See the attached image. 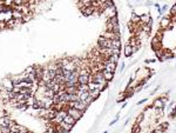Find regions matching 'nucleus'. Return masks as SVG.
Wrapping results in <instances>:
<instances>
[{"label": "nucleus", "instance_id": "7ed1b4c3", "mask_svg": "<svg viewBox=\"0 0 176 133\" xmlns=\"http://www.w3.org/2000/svg\"><path fill=\"white\" fill-rule=\"evenodd\" d=\"M69 107H74L76 110L81 111V112H86V110L88 108V105H86V102L85 101H81V100H76V101H72L68 104Z\"/></svg>", "mask_w": 176, "mask_h": 133}, {"label": "nucleus", "instance_id": "bb28decb", "mask_svg": "<svg viewBox=\"0 0 176 133\" xmlns=\"http://www.w3.org/2000/svg\"><path fill=\"white\" fill-rule=\"evenodd\" d=\"M24 73L26 74H31V73H35V66H28L27 68L24 71Z\"/></svg>", "mask_w": 176, "mask_h": 133}, {"label": "nucleus", "instance_id": "a211bd4d", "mask_svg": "<svg viewBox=\"0 0 176 133\" xmlns=\"http://www.w3.org/2000/svg\"><path fill=\"white\" fill-rule=\"evenodd\" d=\"M12 18L13 19H22L24 18V13L21 12V11H19V10H13L12 11Z\"/></svg>", "mask_w": 176, "mask_h": 133}, {"label": "nucleus", "instance_id": "a18cd8bd", "mask_svg": "<svg viewBox=\"0 0 176 133\" xmlns=\"http://www.w3.org/2000/svg\"><path fill=\"white\" fill-rule=\"evenodd\" d=\"M174 53H175V54H176V50H175V51H174Z\"/></svg>", "mask_w": 176, "mask_h": 133}, {"label": "nucleus", "instance_id": "72a5a7b5", "mask_svg": "<svg viewBox=\"0 0 176 133\" xmlns=\"http://www.w3.org/2000/svg\"><path fill=\"white\" fill-rule=\"evenodd\" d=\"M140 46H141V45H135V46H132V47H133V53L134 54L137 53V52L140 51Z\"/></svg>", "mask_w": 176, "mask_h": 133}, {"label": "nucleus", "instance_id": "ddd939ff", "mask_svg": "<svg viewBox=\"0 0 176 133\" xmlns=\"http://www.w3.org/2000/svg\"><path fill=\"white\" fill-rule=\"evenodd\" d=\"M90 81V75H79L78 82L80 85H88Z\"/></svg>", "mask_w": 176, "mask_h": 133}, {"label": "nucleus", "instance_id": "f03ea898", "mask_svg": "<svg viewBox=\"0 0 176 133\" xmlns=\"http://www.w3.org/2000/svg\"><path fill=\"white\" fill-rule=\"evenodd\" d=\"M14 88L11 78H4L3 81L0 82V91H7V92H12Z\"/></svg>", "mask_w": 176, "mask_h": 133}, {"label": "nucleus", "instance_id": "9d476101", "mask_svg": "<svg viewBox=\"0 0 176 133\" xmlns=\"http://www.w3.org/2000/svg\"><path fill=\"white\" fill-rule=\"evenodd\" d=\"M151 106H153V108H164L167 105L164 104L163 101H162V99L158 97V98H155V99H154Z\"/></svg>", "mask_w": 176, "mask_h": 133}, {"label": "nucleus", "instance_id": "6ab92c4d", "mask_svg": "<svg viewBox=\"0 0 176 133\" xmlns=\"http://www.w3.org/2000/svg\"><path fill=\"white\" fill-rule=\"evenodd\" d=\"M155 112V119H160L164 115V108H154Z\"/></svg>", "mask_w": 176, "mask_h": 133}, {"label": "nucleus", "instance_id": "f257e3e1", "mask_svg": "<svg viewBox=\"0 0 176 133\" xmlns=\"http://www.w3.org/2000/svg\"><path fill=\"white\" fill-rule=\"evenodd\" d=\"M90 81L96 82V84H101V85L109 84V82H107L105 80V77H103V73H102V72H93L92 74H90Z\"/></svg>", "mask_w": 176, "mask_h": 133}, {"label": "nucleus", "instance_id": "6e6552de", "mask_svg": "<svg viewBox=\"0 0 176 133\" xmlns=\"http://www.w3.org/2000/svg\"><path fill=\"white\" fill-rule=\"evenodd\" d=\"M170 24H171V21H170V19H169L168 16L161 17V20H160V28L161 30H163V31L166 32V28L168 27Z\"/></svg>", "mask_w": 176, "mask_h": 133}, {"label": "nucleus", "instance_id": "b1692460", "mask_svg": "<svg viewBox=\"0 0 176 133\" xmlns=\"http://www.w3.org/2000/svg\"><path fill=\"white\" fill-rule=\"evenodd\" d=\"M144 117H146V113H144V112L139 113V115L136 117L135 121H136L137 124H142V123H143V120H144Z\"/></svg>", "mask_w": 176, "mask_h": 133}, {"label": "nucleus", "instance_id": "39448f33", "mask_svg": "<svg viewBox=\"0 0 176 133\" xmlns=\"http://www.w3.org/2000/svg\"><path fill=\"white\" fill-rule=\"evenodd\" d=\"M67 113H68L69 115H72L76 121H79L82 118V115H83V112H81V111L76 110V108H74V107H68L67 108Z\"/></svg>", "mask_w": 176, "mask_h": 133}, {"label": "nucleus", "instance_id": "393cba45", "mask_svg": "<svg viewBox=\"0 0 176 133\" xmlns=\"http://www.w3.org/2000/svg\"><path fill=\"white\" fill-rule=\"evenodd\" d=\"M126 100H127V98H126V93H125V91L123 92H121L120 94H119V97H117V99H116V102L119 104V102H125Z\"/></svg>", "mask_w": 176, "mask_h": 133}, {"label": "nucleus", "instance_id": "412c9836", "mask_svg": "<svg viewBox=\"0 0 176 133\" xmlns=\"http://www.w3.org/2000/svg\"><path fill=\"white\" fill-rule=\"evenodd\" d=\"M140 18H141V24H148L149 21H150V19H151V17H150V14H147V13H144V14H142V16H140Z\"/></svg>", "mask_w": 176, "mask_h": 133}, {"label": "nucleus", "instance_id": "f704fd0d", "mask_svg": "<svg viewBox=\"0 0 176 133\" xmlns=\"http://www.w3.org/2000/svg\"><path fill=\"white\" fill-rule=\"evenodd\" d=\"M147 100H148V98H143V99H141L140 101H137V104H136V105H142V104L147 102Z\"/></svg>", "mask_w": 176, "mask_h": 133}, {"label": "nucleus", "instance_id": "a878e982", "mask_svg": "<svg viewBox=\"0 0 176 133\" xmlns=\"http://www.w3.org/2000/svg\"><path fill=\"white\" fill-rule=\"evenodd\" d=\"M108 60H109L110 62H114V64H117V62L120 61V55H110L109 58H108Z\"/></svg>", "mask_w": 176, "mask_h": 133}, {"label": "nucleus", "instance_id": "8fccbe9b", "mask_svg": "<svg viewBox=\"0 0 176 133\" xmlns=\"http://www.w3.org/2000/svg\"><path fill=\"white\" fill-rule=\"evenodd\" d=\"M79 1H81V0H79Z\"/></svg>", "mask_w": 176, "mask_h": 133}, {"label": "nucleus", "instance_id": "09e8293b", "mask_svg": "<svg viewBox=\"0 0 176 133\" xmlns=\"http://www.w3.org/2000/svg\"><path fill=\"white\" fill-rule=\"evenodd\" d=\"M175 132H176V128H175Z\"/></svg>", "mask_w": 176, "mask_h": 133}, {"label": "nucleus", "instance_id": "473e14b6", "mask_svg": "<svg viewBox=\"0 0 176 133\" xmlns=\"http://www.w3.org/2000/svg\"><path fill=\"white\" fill-rule=\"evenodd\" d=\"M78 88H79V91H88V85H80L79 84Z\"/></svg>", "mask_w": 176, "mask_h": 133}, {"label": "nucleus", "instance_id": "49530a36", "mask_svg": "<svg viewBox=\"0 0 176 133\" xmlns=\"http://www.w3.org/2000/svg\"><path fill=\"white\" fill-rule=\"evenodd\" d=\"M163 133H167V131H164V132H163Z\"/></svg>", "mask_w": 176, "mask_h": 133}, {"label": "nucleus", "instance_id": "c85d7f7f", "mask_svg": "<svg viewBox=\"0 0 176 133\" xmlns=\"http://www.w3.org/2000/svg\"><path fill=\"white\" fill-rule=\"evenodd\" d=\"M112 50V55H120L121 54V48H114V47H110Z\"/></svg>", "mask_w": 176, "mask_h": 133}, {"label": "nucleus", "instance_id": "7c9ffc66", "mask_svg": "<svg viewBox=\"0 0 176 133\" xmlns=\"http://www.w3.org/2000/svg\"><path fill=\"white\" fill-rule=\"evenodd\" d=\"M10 132H11L10 127H6V126H1L0 127V133H10Z\"/></svg>", "mask_w": 176, "mask_h": 133}, {"label": "nucleus", "instance_id": "3c124183", "mask_svg": "<svg viewBox=\"0 0 176 133\" xmlns=\"http://www.w3.org/2000/svg\"><path fill=\"white\" fill-rule=\"evenodd\" d=\"M175 67H176V65H175Z\"/></svg>", "mask_w": 176, "mask_h": 133}, {"label": "nucleus", "instance_id": "5701e85b", "mask_svg": "<svg viewBox=\"0 0 176 133\" xmlns=\"http://www.w3.org/2000/svg\"><path fill=\"white\" fill-rule=\"evenodd\" d=\"M101 93H102V92H101V90H94V91H90L89 94L93 97V99L96 100L97 98H99L100 95H101Z\"/></svg>", "mask_w": 176, "mask_h": 133}, {"label": "nucleus", "instance_id": "4be33fe9", "mask_svg": "<svg viewBox=\"0 0 176 133\" xmlns=\"http://www.w3.org/2000/svg\"><path fill=\"white\" fill-rule=\"evenodd\" d=\"M121 46H122L121 39H114V40H112V47H114V48H121Z\"/></svg>", "mask_w": 176, "mask_h": 133}, {"label": "nucleus", "instance_id": "423d86ee", "mask_svg": "<svg viewBox=\"0 0 176 133\" xmlns=\"http://www.w3.org/2000/svg\"><path fill=\"white\" fill-rule=\"evenodd\" d=\"M103 66H105V69L108 72H113L115 73L116 72V68H117V64H114V62H110L109 60H103L102 61Z\"/></svg>", "mask_w": 176, "mask_h": 133}, {"label": "nucleus", "instance_id": "c756f323", "mask_svg": "<svg viewBox=\"0 0 176 133\" xmlns=\"http://www.w3.org/2000/svg\"><path fill=\"white\" fill-rule=\"evenodd\" d=\"M158 125H160V126H161V127L163 128V130H164V131H167V130H168V128H169V123H168V121H163V123H161V124H158Z\"/></svg>", "mask_w": 176, "mask_h": 133}, {"label": "nucleus", "instance_id": "37998d69", "mask_svg": "<svg viewBox=\"0 0 176 133\" xmlns=\"http://www.w3.org/2000/svg\"><path fill=\"white\" fill-rule=\"evenodd\" d=\"M103 133H108V131H105V132H103Z\"/></svg>", "mask_w": 176, "mask_h": 133}, {"label": "nucleus", "instance_id": "aec40b11", "mask_svg": "<svg viewBox=\"0 0 176 133\" xmlns=\"http://www.w3.org/2000/svg\"><path fill=\"white\" fill-rule=\"evenodd\" d=\"M64 121L66 124H69V125H72V126H74L75 124H76V120H75L74 118L72 117V115H69V114H67V117L64 119Z\"/></svg>", "mask_w": 176, "mask_h": 133}, {"label": "nucleus", "instance_id": "c03bdc74", "mask_svg": "<svg viewBox=\"0 0 176 133\" xmlns=\"http://www.w3.org/2000/svg\"><path fill=\"white\" fill-rule=\"evenodd\" d=\"M94 1H101V0H94Z\"/></svg>", "mask_w": 176, "mask_h": 133}, {"label": "nucleus", "instance_id": "e433bc0d", "mask_svg": "<svg viewBox=\"0 0 176 133\" xmlns=\"http://www.w3.org/2000/svg\"><path fill=\"white\" fill-rule=\"evenodd\" d=\"M125 68H126V62L122 61V62H121V67H120V72H121V73L125 71Z\"/></svg>", "mask_w": 176, "mask_h": 133}, {"label": "nucleus", "instance_id": "1a4fd4ad", "mask_svg": "<svg viewBox=\"0 0 176 133\" xmlns=\"http://www.w3.org/2000/svg\"><path fill=\"white\" fill-rule=\"evenodd\" d=\"M107 16V18H112V17H116L117 16V8L116 6H112V7H108L105 10V12H103Z\"/></svg>", "mask_w": 176, "mask_h": 133}, {"label": "nucleus", "instance_id": "58836bf2", "mask_svg": "<svg viewBox=\"0 0 176 133\" xmlns=\"http://www.w3.org/2000/svg\"><path fill=\"white\" fill-rule=\"evenodd\" d=\"M158 90H160V86H157V87H155V88H154V90L153 91H151V93H150V95H154V94H155V93L156 92H157V91Z\"/></svg>", "mask_w": 176, "mask_h": 133}, {"label": "nucleus", "instance_id": "c9c22d12", "mask_svg": "<svg viewBox=\"0 0 176 133\" xmlns=\"http://www.w3.org/2000/svg\"><path fill=\"white\" fill-rule=\"evenodd\" d=\"M156 61V59H146L144 62L146 64H151V62H155Z\"/></svg>", "mask_w": 176, "mask_h": 133}, {"label": "nucleus", "instance_id": "f8f14e48", "mask_svg": "<svg viewBox=\"0 0 176 133\" xmlns=\"http://www.w3.org/2000/svg\"><path fill=\"white\" fill-rule=\"evenodd\" d=\"M123 54H125L126 58H132V57L134 55L133 53V47L130 46V45H126L125 48H123Z\"/></svg>", "mask_w": 176, "mask_h": 133}, {"label": "nucleus", "instance_id": "f3484780", "mask_svg": "<svg viewBox=\"0 0 176 133\" xmlns=\"http://www.w3.org/2000/svg\"><path fill=\"white\" fill-rule=\"evenodd\" d=\"M132 23H134V24H140L141 23V18H140V16H137L136 14V12L133 10V12H132V14H130V19H129Z\"/></svg>", "mask_w": 176, "mask_h": 133}, {"label": "nucleus", "instance_id": "de8ad7c7", "mask_svg": "<svg viewBox=\"0 0 176 133\" xmlns=\"http://www.w3.org/2000/svg\"><path fill=\"white\" fill-rule=\"evenodd\" d=\"M136 1H140V0H136Z\"/></svg>", "mask_w": 176, "mask_h": 133}, {"label": "nucleus", "instance_id": "79ce46f5", "mask_svg": "<svg viewBox=\"0 0 176 133\" xmlns=\"http://www.w3.org/2000/svg\"><path fill=\"white\" fill-rule=\"evenodd\" d=\"M126 106H127V102L125 101V102H123V104H122V106H121V108H125Z\"/></svg>", "mask_w": 176, "mask_h": 133}, {"label": "nucleus", "instance_id": "4c0bfd02", "mask_svg": "<svg viewBox=\"0 0 176 133\" xmlns=\"http://www.w3.org/2000/svg\"><path fill=\"white\" fill-rule=\"evenodd\" d=\"M174 26H175V24H173V23H171L170 25H169L168 27L166 28V31H171V30H173V28H174Z\"/></svg>", "mask_w": 176, "mask_h": 133}, {"label": "nucleus", "instance_id": "0eeeda50", "mask_svg": "<svg viewBox=\"0 0 176 133\" xmlns=\"http://www.w3.org/2000/svg\"><path fill=\"white\" fill-rule=\"evenodd\" d=\"M150 47H151V50L155 52L160 48H163V45H162V41L157 40L155 37H153V38L150 39Z\"/></svg>", "mask_w": 176, "mask_h": 133}, {"label": "nucleus", "instance_id": "9b49d317", "mask_svg": "<svg viewBox=\"0 0 176 133\" xmlns=\"http://www.w3.org/2000/svg\"><path fill=\"white\" fill-rule=\"evenodd\" d=\"M94 11H95V8L93 7V6H87V7L82 8L81 12H82V16L90 17V16H93V14H94Z\"/></svg>", "mask_w": 176, "mask_h": 133}, {"label": "nucleus", "instance_id": "ea45409f", "mask_svg": "<svg viewBox=\"0 0 176 133\" xmlns=\"http://www.w3.org/2000/svg\"><path fill=\"white\" fill-rule=\"evenodd\" d=\"M167 8H168V5H167V4H164V5L163 6H162V7H161V10H162V12H166V10H167Z\"/></svg>", "mask_w": 176, "mask_h": 133}, {"label": "nucleus", "instance_id": "2f4dec72", "mask_svg": "<svg viewBox=\"0 0 176 133\" xmlns=\"http://www.w3.org/2000/svg\"><path fill=\"white\" fill-rule=\"evenodd\" d=\"M119 119H120V114H116V117L114 118V119H113L112 121H110V124H109V126H113V125H115V124L117 123V120H119Z\"/></svg>", "mask_w": 176, "mask_h": 133}, {"label": "nucleus", "instance_id": "4468645a", "mask_svg": "<svg viewBox=\"0 0 176 133\" xmlns=\"http://www.w3.org/2000/svg\"><path fill=\"white\" fill-rule=\"evenodd\" d=\"M163 57H164V59H166V60H170V59L175 58V53H174V51H173V50H170V48H164Z\"/></svg>", "mask_w": 176, "mask_h": 133}, {"label": "nucleus", "instance_id": "cd10ccee", "mask_svg": "<svg viewBox=\"0 0 176 133\" xmlns=\"http://www.w3.org/2000/svg\"><path fill=\"white\" fill-rule=\"evenodd\" d=\"M60 125H61L62 127H64L66 131H68V132L72 130V128H73V126H72V125H69V124H66V123H65V121H62V123H60Z\"/></svg>", "mask_w": 176, "mask_h": 133}, {"label": "nucleus", "instance_id": "2eb2a0df", "mask_svg": "<svg viewBox=\"0 0 176 133\" xmlns=\"http://www.w3.org/2000/svg\"><path fill=\"white\" fill-rule=\"evenodd\" d=\"M102 73H103L105 80H106L107 82H110L113 79H114L115 73H113V72H108V71H106V69H103V71H102Z\"/></svg>", "mask_w": 176, "mask_h": 133}, {"label": "nucleus", "instance_id": "a19ab883", "mask_svg": "<svg viewBox=\"0 0 176 133\" xmlns=\"http://www.w3.org/2000/svg\"><path fill=\"white\" fill-rule=\"evenodd\" d=\"M146 6H154V3H151V1H147V3H146Z\"/></svg>", "mask_w": 176, "mask_h": 133}, {"label": "nucleus", "instance_id": "dca6fc26", "mask_svg": "<svg viewBox=\"0 0 176 133\" xmlns=\"http://www.w3.org/2000/svg\"><path fill=\"white\" fill-rule=\"evenodd\" d=\"M78 68H79V67H78L76 65L74 64V61H73V60H71V61H69L68 64L66 65V66H64V69H66V71H71V72L76 71Z\"/></svg>", "mask_w": 176, "mask_h": 133}, {"label": "nucleus", "instance_id": "20e7f679", "mask_svg": "<svg viewBox=\"0 0 176 133\" xmlns=\"http://www.w3.org/2000/svg\"><path fill=\"white\" fill-rule=\"evenodd\" d=\"M97 46H99L100 48H110V47H112V40L106 39L100 36L99 39H97Z\"/></svg>", "mask_w": 176, "mask_h": 133}]
</instances>
